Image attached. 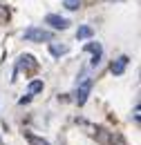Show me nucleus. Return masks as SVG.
I'll list each match as a JSON object with an SVG mask.
<instances>
[{"label": "nucleus", "mask_w": 141, "mask_h": 145, "mask_svg": "<svg viewBox=\"0 0 141 145\" xmlns=\"http://www.w3.org/2000/svg\"><path fill=\"white\" fill-rule=\"evenodd\" d=\"M25 40L43 42V40H52V34L45 31V29H38V27H29V29H25Z\"/></svg>", "instance_id": "f257e3e1"}, {"label": "nucleus", "mask_w": 141, "mask_h": 145, "mask_svg": "<svg viewBox=\"0 0 141 145\" xmlns=\"http://www.w3.org/2000/svg\"><path fill=\"white\" fill-rule=\"evenodd\" d=\"M49 52H52V56H63L70 52V45H65V42H49Z\"/></svg>", "instance_id": "423d86ee"}, {"label": "nucleus", "mask_w": 141, "mask_h": 145, "mask_svg": "<svg viewBox=\"0 0 141 145\" xmlns=\"http://www.w3.org/2000/svg\"><path fill=\"white\" fill-rule=\"evenodd\" d=\"M36 69V60H34V56L32 54H25V56H20V60H18V69Z\"/></svg>", "instance_id": "39448f33"}, {"label": "nucleus", "mask_w": 141, "mask_h": 145, "mask_svg": "<svg viewBox=\"0 0 141 145\" xmlns=\"http://www.w3.org/2000/svg\"><path fill=\"white\" fill-rule=\"evenodd\" d=\"M90 36H92L90 27H78V38H90Z\"/></svg>", "instance_id": "1a4fd4ad"}, {"label": "nucleus", "mask_w": 141, "mask_h": 145, "mask_svg": "<svg viewBox=\"0 0 141 145\" xmlns=\"http://www.w3.org/2000/svg\"><path fill=\"white\" fill-rule=\"evenodd\" d=\"M65 7L74 11V9H78V7H81V0H65Z\"/></svg>", "instance_id": "9d476101"}, {"label": "nucleus", "mask_w": 141, "mask_h": 145, "mask_svg": "<svg viewBox=\"0 0 141 145\" xmlns=\"http://www.w3.org/2000/svg\"><path fill=\"white\" fill-rule=\"evenodd\" d=\"M40 89H43V80H32V83H29V87H27L29 98H32V94H38Z\"/></svg>", "instance_id": "6e6552de"}, {"label": "nucleus", "mask_w": 141, "mask_h": 145, "mask_svg": "<svg viewBox=\"0 0 141 145\" xmlns=\"http://www.w3.org/2000/svg\"><path fill=\"white\" fill-rule=\"evenodd\" d=\"M90 89H92V80H90V78H83V83H81L78 89H76V103H78V105H83V103L88 101Z\"/></svg>", "instance_id": "f03ea898"}, {"label": "nucleus", "mask_w": 141, "mask_h": 145, "mask_svg": "<svg viewBox=\"0 0 141 145\" xmlns=\"http://www.w3.org/2000/svg\"><path fill=\"white\" fill-rule=\"evenodd\" d=\"M85 52H92V54H94L92 65H99V60H101V56H103V47H101L99 42H85Z\"/></svg>", "instance_id": "7ed1b4c3"}, {"label": "nucleus", "mask_w": 141, "mask_h": 145, "mask_svg": "<svg viewBox=\"0 0 141 145\" xmlns=\"http://www.w3.org/2000/svg\"><path fill=\"white\" fill-rule=\"evenodd\" d=\"M128 60H130L128 56H121V58H119L117 63H112V74H114V76H119V74H123L125 65H128Z\"/></svg>", "instance_id": "0eeeda50"}, {"label": "nucleus", "mask_w": 141, "mask_h": 145, "mask_svg": "<svg viewBox=\"0 0 141 145\" xmlns=\"http://www.w3.org/2000/svg\"><path fill=\"white\" fill-rule=\"evenodd\" d=\"M45 20H47V22L52 25L54 29H67V27H70V20L61 18V16H56V14H49V16H47Z\"/></svg>", "instance_id": "20e7f679"}]
</instances>
